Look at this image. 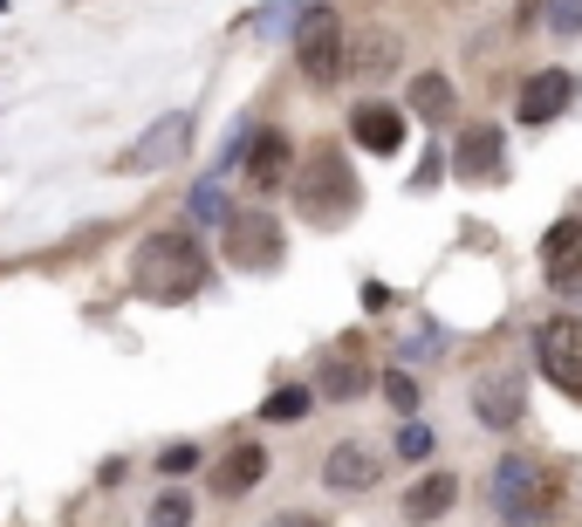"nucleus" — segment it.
Segmentation results:
<instances>
[{
  "mask_svg": "<svg viewBox=\"0 0 582 527\" xmlns=\"http://www.w3.org/2000/svg\"><path fill=\"white\" fill-rule=\"evenodd\" d=\"M349 138H357L364 151H377V158H391V151H405V110H391V103H357Z\"/></svg>",
  "mask_w": 582,
  "mask_h": 527,
  "instance_id": "9b49d317",
  "label": "nucleus"
},
{
  "mask_svg": "<svg viewBox=\"0 0 582 527\" xmlns=\"http://www.w3.org/2000/svg\"><path fill=\"white\" fill-rule=\"evenodd\" d=\"M349 69L357 75H391L398 69V34H384V28L357 34V42H349Z\"/></svg>",
  "mask_w": 582,
  "mask_h": 527,
  "instance_id": "f3484780",
  "label": "nucleus"
},
{
  "mask_svg": "<svg viewBox=\"0 0 582 527\" xmlns=\"http://www.w3.org/2000/svg\"><path fill=\"white\" fill-rule=\"evenodd\" d=\"M295 62L308 83H336V75H349V34L336 21V8H302L295 21Z\"/></svg>",
  "mask_w": 582,
  "mask_h": 527,
  "instance_id": "20e7f679",
  "label": "nucleus"
},
{
  "mask_svg": "<svg viewBox=\"0 0 582 527\" xmlns=\"http://www.w3.org/2000/svg\"><path fill=\"white\" fill-rule=\"evenodd\" d=\"M452 500H459V479H452V473H425V479L411 486V494H405V520H418V527H425V520H439Z\"/></svg>",
  "mask_w": 582,
  "mask_h": 527,
  "instance_id": "dca6fc26",
  "label": "nucleus"
},
{
  "mask_svg": "<svg viewBox=\"0 0 582 527\" xmlns=\"http://www.w3.org/2000/svg\"><path fill=\"white\" fill-rule=\"evenodd\" d=\"M288 165H295V144H288L282 131H254V151H247V179L267 192V185H282V179H288Z\"/></svg>",
  "mask_w": 582,
  "mask_h": 527,
  "instance_id": "ddd939ff",
  "label": "nucleus"
},
{
  "mask_svg": "<svg viewBox=\"0 0 582 527\" xmlns=\"http://www.w3.org/2000/svg\"><path fill=\"white\" fill-rule=\"evenodd\" d=\"M377 473H384V459L370 453L364 438H343L336 453L323 459V479H329V494H364V486H377Z\"/></svg>",
  "mask_w": 582,
  "mask_h": 527,
  "instance_id": "9d476101",
  "label": "nucleus"
},
{
  "mask_svg": "<svg viewBox=\"0 0 582 527\" xmlns=\"http://www.w3.org/2000/svg\"><path fill=\"white\" fill-rule=\"evenodd\" d=\"M500 165H508V138H500V124H466L459 144H452V172L459 179H500Z\"/></svg>",
  "mask_w": 582,
  "mask_h": 527,
  "instance_id": "6e6552de",
  "label": "nucleus"
},
{
  "mask_svg": "<svg viewBox=\"0 0 582 527\" xmlns=\"http://www.w3.org/2000/svg\"><path fill=\"white\" fill-rule=\"evenodd\" d=\"M261 479H267V445H261V438H241V445H226V453H219L213 494H219V500H241V494H254Z\"/></svg>",
  "mask_w": 582,
  "mask_h": 527,
  "instance_id": "1a4fd4ad",
  "label": "nucleus"
},
{
  "mask_svg": "<svg viewBox=\"0 0 582 527\" xmlns=\"http://www.w3.org/2000/svg\"><path fill=\"white\" fill-rule=\"evenodd\" d=\"M295 199H302V213L316 226H343L349 213H357L364 185H357V172L343 165L336 144H316V151H308V165L295 172Z\"/></svg>",
  "mask_w": 582,
  "mask_h": 527,
  "instance_id": "f03ea898",
  "label": "nucleus"
},
{
  "mask_svg": "<svg viewBox=\"0 0 582 527\" xmlns=\"http://www.w3.org/2000/svg\"><path fill=\"white\" fill-rule=\"evenodd\" d=\"M267 527H329V520H316V514H275Z\"/></svg>",
  "mask_w": 582,
  "mask_h": 527,
  "instance_id": "cd10ccee",
  "label": "nucleus"
},
{
  "mask_svg": "<svg viewBox=\"0 0 582 527\" xmlns=\"http://www.w3.org/2000/svg\"><path fill=\"white\" fill-rule=\"evenodd\" d=\"M562 103H569V75H562V69L528 75V90H521V116H528V124H549V116H562Z\"/></svg>",
  "mask_w": 582,
  "mask_h": 527,
  "instance_id": "2eb2a0df",
  "label": "nucleus"
},
{
  "mask_svg": "<svg viewBox=\"0 0 582 527\" xmlns=\"http://www.w3.org/2000/svg\"><path fill=\"white\" fill-rule=\"evenodd\" d=\"M425 453H432V432H425V425L411 418V425L398 432V459H425Z\"/></svg>",
  "mask_w": 582,
  "mask_h": 527,
  "instance_id": "393cba45",
  "label": "nucleus"
},
{
  "mask_svg": "<svg viewBox=\"0 0 582 527\" xmlns=\"http://www.w3.org/2000/svg\"><path fill=\"white\" fill-rule=\"evenodd\" d=\"M555 500H562V486H555V473L541 466V459L508 453V459L493 466V507H500V520L534 527V520H549V514H555Z\"/></svg>",
  "mask_w": 582,
  "mask_h": 527,
  "instance_id": "7ed1b4c3",
  "label": "nucleus"
},
{
  "mask_svg": "<svg viewBox=\"0 0 582 527\" xmlns=\"http://www.w3.org/2000/svg\"><path fill=\"white\" fill-rule=\"evenodd\" d=\"M151 527H192V494H159L151 500Z\"/></svg>",
  "mask_w": 582,
  "mask_h": 527,
  "instance_id": "4be33fe9",
  "label": "nucleus"
},
{
  "mask_svg": "<svg viewBox=\"0 0 582 527\" xmlns=\"http://www.w3.org/2000/svg\"><path fill=\"white\" fill-rule=\"evenodd\" d=\"M323 397H336V404H349V397H364L370 391V371H364V356H357V343H343L329 363H323Z\"/></svg>",
  "mask_w": 582,
  "mask_h": 527,
  "instance_id": "4468645a",
  "label": "nucleus"
},
{
  "mask_svg": "<svg viewBox=\"0 0 582 527\" xmlns=\"http://www.w3.org/2000/svg\"><path fill=\"white\" fill-rule=\"evenodd\" d=\"M308 404H316V391H308V384H282L275 397L261 404V418H267V425H295V418H308Z\"/></svg>",
  "mask_w": 582,
  "mask_h": 527,
  "instance_id": "6ab92c4d",
  "label": "nucleus"
},
{
  "mask_svg": "<svg viewBox=\"0 0 582 527\" xmlns=\"http://www.w3.org/2000/svg\"><path fill=\"white\" fill-rule=\"evenodd\" d=\"M384 397H391V404H398V412H405V418L418 412V384H411L405 371H391V377H384Z\"/></svg>",
  "mask_w": 582,
  "mask_h": 527,
  "instance_id": "b1692460",
  "label": "nucleus"
},
{
  "mask_svg": "<svg viewBox=\"0 0 582 527\" xmlns=\"http://www.w3.org/2000/svg\"><path fill=\"white\" fill-rule=\"evenodd\" d=\"M288 254V240H282V220L275 213H233L226 220V261L241 267V274H267V267H282Z\"/></svg>",
  "mask_w": 582,
  "mask_h": 527,
  "instance_id": "39448f33",
  "label": "nucleus"
},
{
  "mask_svg": "<svg viewBox=\"0 0 582 527\" xmlns=\"http://www.w3.org/2000/svg\"><path fill=\"white\" fill-rule=\"evenodd\" d=\"M131 288L144 302H159V308L192 302V295L206 288V247H200V233H151V240H137Z\"/></svg>",
  "mask_w": 582,
  "mask_h": 527,
  "instance_id": "f257e3e1",
  "label": "nucleus"
},
{
  "mask_svg": "<svg viewBox=\"0 0 582 527\" xmlns=\"http://www.w3.org/2000/svg\"><path fill=\"white\" fill-rule=\"evenodd\" d=\"M549 288H555V295H569V302H582V254H569V261H555V267H549Z\"/></svg>",
  "mask_w": 582,
  "mask_h": 527,
  "instance_id": "5701e85b",
  "label": "nucleus"
},
{
  "mask_svg": "<svg viewBox=\"0 0 582 527\" xmlns=\"http://www.w3.org/2000/svg\"><path fill=\"white\" fill-rule=\"evenodd\" d=\"M569 254H582V220H562V226H549V240H541V261H569Z\"/></svg>",
  "mask_w": 582,
  "mask_h": 527,
  "instance_id": "412c9836",
  "label": "nucleus"
},
{
  "mask_svg": "<svg viewBox=\"0 0 582 527\" xmlns=\"http://www.w3.org/2000/svg\"><path fill=\"white\" fill-rule=\"evenodd\" d=\"M185 206H192V220H233L226 213V192H219V179H200V185H192V199H185Z\"/></svg>",
  "mask_w": 582,
  "mask_h": 527,
  "instance_id": "aec40b11",
  "label": "nucleus"
},
{
  "mask_svg": "<svg viewBox=\"0 0 582 527\" xmlns=\"http://www.w3.org/2000/svg\"><path fill=\"white\" fill-rule=\"evenodd\" d=\"M405 103L425 116V124H446V116H452V83H446V75H411V97Z\"/></svg>",
  "mask_w": 582,
  "mask_h": 527,
  "instance_id": "a211bd4d",
  "label": "nucleus"
},
{
  "mask_svg": "<svg viewBox=\"0 0 582 527\" xmlns=\"http://www.w3.org/2000/svg\"><path fill=\"white\" fill-rule=\"evenodd\" d=\"M534 356H541V371H549L575 404H582V322L575 315H549L534 330Z\"/></svg>",
  "mask_w": 582,
  "mask_h": 527,
  "instance_id": "423d86ee",
  "label": "nucleus"
},
{
  "mask_svg": "<svg viewBox=\"0 0 582 527\" xmlns=\"http://www.w3.org/2000/svg\"><path fill=\"white\" fill-rule=\"evenodd\" d=\"M192 466H200V445H165V453H159V473H192Z\"/></svg>",
  "mask_w": 582,
  "mask_h": 527,
  "instance_id": "a878e982",
  "label": "nucleus"
},
{
  "mask_svg": "<svg viewBox=\"0 0 582 527\" xmlns=\"http://www.w3.org/2000/svg\"><path fill=\"white\" fill-rule=\"evenodd\" d=\"M185 144H192V116L185 110H172V116H159L124 158H116V172H165V165H178L185 158Z\"/></svg>",
  "mask_w": 582,
  "mask_h": 527,
  "instance_id": "0eeeda50",
  "label": "nucleus"
},
{
  "mask_svg": "<svg viewBox=\"0 0 582 527\" xmlns=\"http://www.w3.org/2000/svg\"><path fill=\"white\" fill-rule=\"evenodd\" d=\"M521 404H528V397H521V377H514V371H487V377L473 384V412H480L487 425H514Z\"/></svg>",
  "mask_w": 582,
  "mask_h": 527,
  "instance_id": "f8f14e48",
  "label": "nucleus"
},
{
  "mask_svg": "<svg viewBox=\"0 0 582 527\" xmlns=\"http://www.w3.org/2000/svg\"><path fill=\"white\" fill-rule=\"evenodd\" d=\"M549 21L555 34H582V0H549Z\"/></svg>",
  "mask_w": 582,
  "mask_h": 527,
  "instance_id": "bb28decb",
  "label": "nucleus"
}]
</instances>
